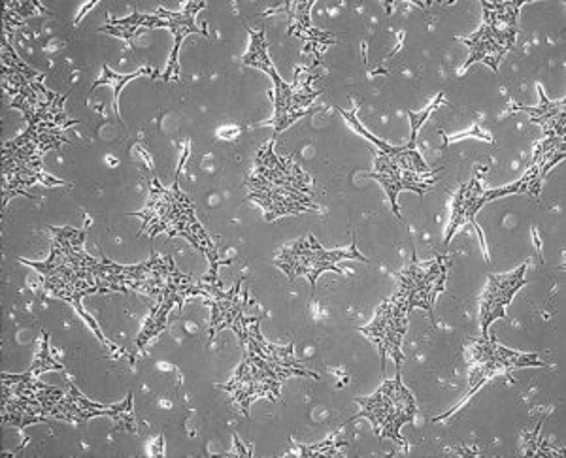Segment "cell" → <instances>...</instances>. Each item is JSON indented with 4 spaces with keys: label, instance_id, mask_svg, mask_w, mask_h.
I'll use <instances>...</instances> for the list:
<instances>
[{
    "label": "cell",
    "instance_id": "obj_1",
    "mask_svg": "<svg viewBox=\"0 0 566 458\" xmlns=\"http://www.w3.org/2000/svg\"><path fill=\"white\" fill-rule=\"evenodd\" d=\"M276 138L263 143L255 156V167L248 178V199L264 212V220L319 212L314 199V183L293 157H277Z\"/></svg>",
    "mask_w": 566,
    "mask_h": 458
},
{
    "label": "cell",
    "instance_id": "obj_2",
    "mask_svg": "<svg viewBox=\"0 0 566 458\" xmlns=\"http://www.w3.org/2000/svg\"><path fill=\"white\" fill-rule=\"evenodd\" d=\"M189 148L184 151L180 167L176 172V180L172 188H163L161 181H151L149 188L148 204L140 212L129 213L130 217H140V234H148L155 238L159 234H167L170 238H184L208 258L210 271L208 276L219 279V268L223 265H231V260H223L219 257L218 247L205 231L195 212V202L189 194L180 189V170L186 162Z\"/></svg>",
    "mask_w": 566,
    "mask_h": 458
},
{
    "label": "cell",
    "instance_id": "obj_3",
    "mask_svg": "<svg viewBox=\"0 0 566 458\" xmlns=\"http://www.w3.org/2000/svg\"><path fill=\"white\" fill-rule=\"evenodd\" d=\"M52 252L50 257L36 263L20 258V263L39 271L44 291L63 302L76 306L87 295H98L97 266L101 260L85 253L87 228L52 226Z\"/></svg>",
    "mask_w": 566,
    "mask_h": 458
},
{
    "label": "cell",
    "instance_id": "obj_4",
    "mask_svg": "<svg viewBox=\"0 0 566 458\" xmlns=\"http://www.w3.org/2000/svg\"><path fill=\"white\" fill-rule=\"evenodd\" d=\"M245 29L250 33V47H248L242 63L244 66L269 74L274 84V93H272L274 117H272L271 125L274 127V138H276L277 135H282L283 130L290 129L291 125L296 124L298 119L312 114L310 106L322 95V90L312 87V82L317 78L314 68H298L295 72L293 84L283 82L282 76L277 74L276 66L272 63L271 55H269V42H266L263 26L259 31H253L248 25Z\"/></svg>",
    "mask_w": 566,
    "mask_h": 458
},
{
    "label": "cell",
    "instance_id": "obj_5",
    "mask_svg": "<svg viewBox=\"0 0 566 458\" xmlns=\"http://www.w3.org/2000/svg\"><path fill=\"white\" fill-rule=\"evenodd\" d=\"M523 2H482L483 23L476 33L461 39L469 47V58L464 61L463 71H469L474 63H483L491 71L499 72L502 58L514 50L517 40V18Z\"/></svg>",
    "mask_w": 566,
    "mask_h": 458
},
{
    "label": "cell",
    "instance_id": "obj_6",
    "mask_svg": "<svg viewBox=\"0 0 566 458\" xmlns=\"http://www.w3.org/2000/svg\"><path fill=\"white\" fill-rule=\"evenodd\" d=\"M359 412L349 419H368L373 430L380 439H391L397 446L406 447V439L400 436V428L410 425L418 415V402L412 391L402 383V375L397 372L395 380L384 381L376 393L355 398Z\"/></svg>",
    "mask_w": 566,
    "mask_h": 458
},
{
    "label": "cell",
    "instance_id": "obj_7",
    "mask_svg": "<svg viewBox=\"0 0 566 458\" xmlns=\"http://www.w3.org/2000/svg\"><path fill=\"white\" fill-rule=\"evenodd\" d=\"M65 393L45 385L36 375L2 374V423L25 430L27 426L50 423L53 409Z\"/></svg>",
    "mask_w": 566,
    "mask_h": 458
},
{
    "label": "cell",
    "instance_id": "obj_8",
    "mask_svg": "<svg viewBox=\"0 0 566 458\" xmlns=\"http://www.w3.org/2000/svg\"><path fill=\"white\" fill-rule=\"evenodd\" d=\"M368 178L378 181L384 188L392 213L399 221H402L399 194L402 191H412L419 196H424L438 181L434 170L424 162L418 149H410L408 146H397L392 153L376 151L374 170Z\"/></svg>",
    "mask_w": 566,
    "mask_h": 458
},
{
    "label": "cell",
    "instance_id": "obj_9",
    "mask_svg": "<svg viewBox=\"0 0 566 458\" xmlns=\"http://www.w3.org/2000/svg\"><path fill=\"white\" fill-rule=\"evenodd\" d=\"M44 151L34 136L25 130L2 148V207L13 196H29L27 189L42 183L44 188H63L69 181L44 172Z\"/></svg>",
    "mask_w": 566,
    "mask_h": 458
},
{
    "label": "cell",
    "instance_id": "obj_10",
    "mask_svg": "<svg viewBox=\"0 0 566 458\" xmlns=\"http://www.w3.org/2000/svg\"><path fill=\"white\" fill-rule=\"evenodd\" d=\"M344 260H360L365 265H370V260L357 249L355 238L352 239V246L344 249H325L314 234H308L306 238L296 239L295 244L282 249L274 258V265L291 281L298 278L308 279L312 289L316 291L317 279L325 271H335L340 276L344 274L340 268Z\"/></svg>",
    "mask_w": 566,
    "mask_h": 458
},
{
    "label": "cell",
    "instance_id": "obj_11",
    "mask_svg": "<svg viewBox=\"0 0 566 458\" xmlns=\"http://www.w3.org/2000/svg\"><path fill=\"white\" fill-rule=\"evenodd\" d=\"M469 364V393H467L461 404H458L448 414L434 417L432 423L448 419V417L455 414L464 402L472 398L480 391V387H483L488 381L493 380L495 375L510 374V372L523 369H547V362L542 361L538 353H522V351L504 348L493 338H480V340L470 342Z\"/></svg>",
    "mask_w": 566,
    "mask_h": 458
},
{
    "label": "cell",
    "instance_id": "obj_12",
    "mask_svg": "<svg viewBox=\"0 0 566 458\" xmlns=\"http://www.w3.org/2000/svg\"><path fill=\"white\" fill-rule=\"evenodd\" d=\"M450 266L451 260L446 255H438L431 260H418L413 255L412 263L397 274L399 285L392 295L399 297L408 310L419 308L434 321V303L438 295L446 291Z\"/></svg>",
    "mask_w": 566,
    "mask_h": 458
},
{
    "label": "cell",
    "instance_id": "obj_13",
    "mask_svg": "<svg viewBox=\"0 0 566 458\" xmlns=\"http://www.w3.org/2000/svg\"><path fill=\"white\" fill-rule=\"evenodd\" d=\"M283 380L274 370L258 355L244 351V359L240 362L239 369L218 388L231 394L232 402L239 406L244 417H250L251 404L259 398H269L277 402L282 398Z\"/></svg>",
    "mask_w": 566,
    "mask_h": 458
},
{
    "label": "cell",
    "instance_id": "obj_14",
    "mask_svg": "<svg viewBox=\"0 0 566 458\" xmlns=\"http://www.w3.org/2000/svg\"><path fill=\"white\" fill-rule=\"evenodd\" d=\"M408 317H410L408 306L399 297L391 295L381 302L376 316H374L373 323L359 329L360 334L367 335L368 340L378 349L381 359V372L386 370L387 359H392L397 372L402 369V362H405L402 342H405V335L408 332Z\"/></svg>",
    "mask_w": 566,
    "mask_h": 458
},
{
    "label": "cell",
    "instance_id": "obj_15",
    "mask_svg": "<svg viewBox=\"0 0 566 458\" xmlns=\"http://www.w3.org/2000/svg\"><path fill=\"white\" fill-rule=\"evenodd\" d=\"M205 279V295L208 306L212 308V317H210V334H208V342H213L216 335L221 330H232L234 334L239 335V342H244L245 327H248V319L245 316V308H248V291L242 289L244 279H239V284L232 285L229 291L221 289L219 279H212L210 276H202Z\"/></svg>",
    "mask_w": 566,
    "mask_h": 458
},
{
    "label": "cell",
    "instance_id": "obj_16",
    "mask_svg": "<svg viewBox=\"0 0 566 458\" xmlns=\"http://www.w3.org/2000/svg\"><path fill=\"white\" fill-rule=\"evenodd\" d=\"M135 396L133 393L127 394V398L122 404H97V402L85 398L84 394L77 391V387L71 385L69 393L61 398L55 409H53L52 420H65V423H87L97 417H109L116 423V430L123 433L136 434V419H135Z\"/></svg>",
    "mask_w": 566,
    "mask_h": 458
},
{
    "label": "cell",
    "instance_id": "obj_17",
    "mask_svg": "<svg viewBox=\"0 0 566 458\" xmlns=\"http://www.w3.org/2000/svg\"><path fill=\"white\" fill-rule=\"evenodd\" d=\"M565 138L544 136V140L536 143V148H534L533 161H531L527 170H525V174L520 180L514 181L512 185L490 189L488 191V201H496V199L510 196V194L538 196L542 193V185H544L547 174L565 159Z\"/></svg>",
    "mask_w": 566,
    "mask_h": 458
},
{
    "label": "cell",
    "instance_id": "obj_18",
    "mask_svg": "<svg viewBox=\"0 0 566 458\" xmlns=\"http://www.w3.org/2000/svg\"><path fill=\"white\" fill-rule=\"evenodd\" d=\"M242 351H250L259 359H263L283 381L290 377H310V380H319V374L304 366L295 355V345H274L266 342L261 334V317H250L248 327H245L244 342L240 343Z\"/></svg>",
    "mask_w": 566,
    "mask_h": 458
},
{
    "label": "cell",
    "instance_id": "obj_19",
    "mask_svg": "<svg viewBox=\"0 0 566 458\" xmlns=\"http://www.w3.org/2000/svg\"><path fill=\"white\" fill-rule=\"evenodd\" d=\"M527 268L528 263H523L509 274H491L480 302L482 338H490L491 324L495 323L496 319H506V308L515 295L527 285Z\"/></svg>",
    "mask_w": 566,
    "mask_h": 458
},
{
    "label": "cell",
    "instance_id": "obj_20",
    "mask_svg": "<svg viewBox=\"0 0 566 458\" xmlns=\"http://www.w3.org/2000/svg\"><path fill=\"white\" fill-rule=\"evenodd\" d=\"M488 202H490L488 201V189L483 188L482 180L478 175L470 178L467 183L459 188L458 193L453 196V204H451L450 223H448V228H446L444 247L450 246V242L459 233V228L469 225L474 226L478 236H480V242H482L485 260H490V253H488V246H485V239H483L482 228L476 223L478 212Z\"/></svg>",
    "mask_w": 566,
    "mask_h": 458
},
{
    "label": "cell",
    "instance_id": "obj_21",
    "mask_svg": "<svg viewBox=\"0 0 566 458\" xmlns=\"http://www.w3.org/2000/svg\"><path fill=\"white\" fill-rule=\"evenodd\" d=\"M207 8V2H186L180 12H170L165 8L157 10V29H168L172 36H175V45L172 52L168 57L167 71L163 74V82H170V79L180 78V50L184 40L189 34H200V36H208L207 31H202L197 26V13Z\"/></svg>",
    "mask_w": 566,
    "mask_h": 458
},
{
    "label": "cell",
    "instance_id": "obj_22",
    "mask_svg": "<svg viewBox=\"0 0 566 458\" xmlns=\"http://www.w3.org/2000/svg\"><path fill=\"white\" fill-rule=\"evenodd\" d=\"M312 7H314V2H287L283 10L287 12V18H290L287 33L303 40L306 44V53H312L316 58V65H319L323 52L327 50L328 45L336 44V39L335 34L312 25V20H310Z\"/></svg>",
    "mask_w": 566,
    "mask_h": 458
},
{
    "label": "cell",
    "instance_id": "obj_23",
    "mask_svg": "<svg viewBox=\"0 0 566 458\" xmlns=\"http://www.w3.org/2000/svg\"><path fill=\"white\" fill-rule=\"evenodd\" d=\"M538 95H541V104L538 106L515 104V106H512V110L527 114L531 117V124L541 125L544 136L565 138V98H560V100L547 98L542 85H538Z\"/></svg>",
    "mask_w": 566,
    "mask_h": 458
},
{
    "label": "cell",
    "instance_id": "obj_24",
    "mask_svg": "<svg viewBox=\"0 0 566 458\" xmlns=\"http://www.w3.org/2000/svg\"><path fill=\"white\" fill-rule=\"evenodd\" d=\"M176 306H178V311L184 310V302L175 292H167V295H163L161 298L155 300V306L149 311L148 319H146V323L142 327L140 334L136 338V351H140V353L146 351L149 343L154 342L157 335H161L167 330L168 317H170V311L175 310Z\"/></svg>",
    "mask_w": 566,
    "mask_h": 458
},
{
    "label": "cell",
    "instance_id": "obj_25",
    "mask_svg": "<svg viewBox=\"0 0 566 458\" xmlns=\"http://www.w3.org/2000/svg\"><path fill=\"white\" fill-rule=\"evenodd\" d=\"M157 29V13H138L135 12L129 18L123 20H112L106 25L98 26V33L112 34L125 42H133L138 34L144 31H154Z\"/></svg>",
    "mask_w": 566,
    "mask_h": 458
},
{
    "label": "cell",
    "instance_id": "obj_26",
    "mask_svg": "<svg viewBox=\"0 0 566 458\" xmlns=\"http://www.w3.org/2000/svg\"><path fill=\"white\" fill-rule=\"evenodd\" d=\"M151 74H155V71H151V68H140V71L133 72V74H117L108 65H103V74L91 87L90 95H93L101 85L112 87L114 89V111H116L117 121L123 125L122 116H119V95H122L123 87L133 82V79L140 78V76H151Z\"/></svg>",
    "mask_w": 566,
    "mask_h": 458
},
{
    "label": "cell",
    "instance_id": "obj_27",
    "mask_svg": "<svg viewBox=\"0 0 566 458\" xmlns=\"http://www.w3.org/2000/svg\"><path fill=\"white\" fill-rule=\"evenodd\" d=\"M61 370H65V366L53 356L52 345H50V334H48L45 330H42L39 353L34 356L33 364H31V369L27 370V372L40 377V375L45 374V372H61Z\"/></svg>",
    "mask_w": 566,
    "mask_h": 458
},
{
    "label": "cell",
    "instance_id": "obj_28",
    "mask_svg": "<svg viewBox=\"0 0 566 458\" xmlns=\"http://www.w3.org/2000/svg\"><path fill=\"white\" fill-rule=\"evenodd\" d=\"M39 13H45V8L40 7L39 2H7V12H4V29L10 31V25H25L27 18H33Z\"/></svg>",
    "mask_w": 566,
    "mask_h": 458
},
{
    "label": "cell",
    "instance_id": "obj_29",
    "mask_svg": "<svg viewBox=\"0 0 566 458\" xmlns=\"http://www.w3.org/2000/svg\"><path fill=\"white\" fill-rule=\"evenodd\" d=\"M442 104H444V93H440V95L434 98V103L429 104V106H427L424 110L419 111V114H416V111L412 110L406 111L408 117H410V140L406 143L408 148L418 149L419 129H421L424 121L431 117L432 111H437Z\"/></svg>",
    "mask_w": 566,
    "mask_h": 458
},
{
    "label": "cell",
    "instance_id": "obj_30",
    "mask_svg": "<svg viewBox=\"0 0 566 458\" xmlns=\"http://www.w3.org/2000/svg\"><path fill=\"white\" fill-rule=\"evenodd\" d=\"M336 110L340 111V116L348 121L352 127H354L355 132H359L360 136H365L367 138L368 142L374 143V148L378 149V151H381V153H392L395 151V148L397 146H391V143L384 142V140H380L378 136H374L373 132H368L365 127H363V124H360L359 119H357V114H355V110L346 111L342 110V108H336Z\"/></svg>",
    "mask_w": 566,
    "mask_h": 458
},
{
    "label": "cell",
    "instance_id": "obj_31",
    "mask_svg": "<svg viewBox=\"0 0 566 458\" xmlns=\"http://www.w3.org/2000/svg\"><path fill=\"white\" fill-rule=\"evenodd\" d=\"M336 438V436H335ZM335 438L327 439V441H322V444H317V446H303L298 447V451L303 457H331V455H336L338 452V447L346 446L344 441H336Z\"/></svg>",
    "mask_w": 566,
    "mask_h": 458
},
{
    "label": "cell",
    "instance_id": "obj_32",
    "mask_svg": "<svg viewBox=\"0 0 566 458\" xmlns=\"http://www.w3.org/2000/svg\"><path fill=\"white\" fill-rule=\"evenodd\" d=\"M232 438H234V446H237V449H239V455H242V457H250L251 452L245 451L244 447H242V444H240L239 436H237V434H234V436H232Z\"/></svg>",
    "mask_w": 566,
    "mask_h": 458
}]
</instances>
